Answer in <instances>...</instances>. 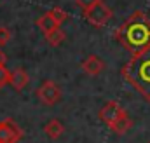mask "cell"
Listing matches in <instances>:
<instances>
[{
  "mask_svg": "<svg viewBox=\"0 0 150 143\" xmlns=\"http://www.w3.org/2000/svg\"><path fill=\"white\" fill-rule=\"evenodd\" d=\"M65 32L61 30V28H56V30H52V32H49V33H45V40H47V44L51 45V47H58L63 40H65Z\"/></svg>",
  "mask_w": 150,
  "mask_h": 143,
  "instance_id": "obj_12",
  "label": "cell"
},
{
  "mask_svg": "<svg viewBox=\"0 0 150 143\" xmlns=\"http://www.w3.org/2000/svg\"><path fill=\"white\" fill-rule=\"evenodd\" d=\"M37 26L42 30V33L45 35V33H49V32H52V30H56V28H59V25L49 16V12H45L44 16H40L37 19Z\"/></svg>",
  "mask_w": 150,
  "mask_h": 143,
  "instance_id": "obj_11",
  "label": "cell"
},
{
  "mask_svg": "<svg viewBox=\"0 0 150 143\" xmlns=\"http://www.w3.org/2000/svg\"><path fill=\"white\" fill-rule=\"evenodd\" d=\"M30 79H28V73L23 70V68H16L14 72H9V80L7 84H11L16 91H23L26 86H28Z\"/></svg>",
  "mask_w": 150,
  "mask_h": 143,
  "instance_id": "obj_8",
  "label": "cell"
},
{
  "mask_svg": "<svg viewBox=\"0 0 150 143\" xmlns=\"http://www.w3.org/2000/svg\"><path fill=\"white\" fill-rule=\"evenodd\" d=\"M23 138V129L16 124L14 119L0 120V143H19Z\"/></svg>",
  "mask_w": 150,
  "mask_h": 143,
  "instance_id": "obj_5",
  "label": "cell"
},
{
  "mask_svg": "<svg viewBox=\"0 0 150 143\" xmlns=\"http://www.w3.org/2000/svg\"><path fill=\"white\" fill-rule=\"evenodd\" d=\"M113 16V11L105 4V2H96L94 5H91L89 9L84 11V18L89 25H93L94 28H101L105 26Z\"/></svg>",
  "mask_w": 150,
  "mask_h": 143,
  "instance_id": "obj_3",
  "label": "cell"
},
{
  "mask_svg": "<svg viewBox=\"0 0 150 143\" xmlns=\"http://www.w3.org/2000/svg\"><path fill=\"white\" fill-rule=\"evenodd\" d=\"M75 2H77V5H80V7L86 11V9H89L91 5H94V4L100 2V0H75Z\"/></svg>",
  "mask_w": 150,
  "mask_h": 143,
  "instance_id": "obj_16",
  "label": "cell"
},
{
  "mask_svg": "<svg viewBox=\"0 0 150 143\" xmlns=\"http://www.w3.org/2000/svg\"><path fill=\"white\" fill-rule=\"evenodd\" d=\"M124 112H126V110H122V107H120L117 101H108V103H105L103 107L100 108L98 117H100V120H103L107 126H110L113 120H117Z\"/></svg>",
  "mask_w": 150,
  "mask_h": 143,
  "instance_id": "obj_6",
  "label": "cell"
},
{
  "mask_svg": "<svg viewBox=\"0 0 150 143\" xmlns=\"http://www.w3.org/2000/svg\"><path fill=\"white\" fill-rule=\"evenodd\" d=\"M9 80V70L5 68V65H0V89L7 84Z\"/></svg>",
  "mask_w": 150,
  "mask_h": 143,
  "instance_id": "obj_15",
  "label": "cell"
},
{
  "mask_svg": "<svg viewBox=\"0 0 150 143\" xmlns=\"http://www.w3.org/2000/svg\"><path fill=\"white\" fill-rule=\"evenodd\" d=\"M80 68L86 72L87 75H100L101 72L105 70V63H103L98 56L91 54V56H87V58L80 63Z\"/></svg>",
  "mask_w": 150,
  "mask_h": 143,
  "instance_id": "obj_7",
  "label": "cell"
},
{
  "mask_svg": "<svg viewBox=\"0 0 150 143\" xmlns=\"http://www.w3.org/2000/svg\"><path fill=\"white\" fill-rule=\"evenodd\" d=\"M11 37H12V33H11V30H9V28L0 26V47H2V45H5V44L11 40Z\"/></svg>",
  "mask_w": 150,
  "mask_h": 143,
  "instance_id": "obj_14",
  "label": "cell"
},
{
  "mask_svg": "<svg viewBox=\"0 0 150 143\" xmlns=\"http://www.w3.org/2000/svg\"><path fill=\"white\" fill-rule=\"evenodd\" d=\"M37 98L44 105L52 107L61 100V89L54 80H44L37 89Z\"/></svg>",
  "mask_w": 150,
  "mask_h": 143,
  "instance_id": "obj_4",
  "label": "cell"
},
{
  "mask_svg": "<svg viewBox=\"0 0 150 143\" xmlns=\"http://www.w3.org/2000/svg\"><path fill=\"white\" fill-rule=\"evenodd\" d=\"M122 77L145 101H150V47L131 56V59L122 67Z\"/></svg>",
  "mask_w": 150,
  "mask_h": 143,
  "instance_id": "obj_2",
  "label": "cell"
},
{
  "mask_svg": "<svg viewBox=\"0 0 150 143\" xmlns=\"http://www.w3.org/2000/svg\"><path fill=\"white\" fill-rule=\"evenodd\" d=\"M49 16H51L58 25H61V23H63V21H67V18H68L67 11H63L61 7H52V9L49 11Z\"/></svg>",
  "mask_w": 150,
  "mask_h": 143,
  "instance_id": "obj_13",
  "label": "cell"
},
{
  "mask_svg": "<svg viewBox=\"0 0 150 143\" xmlns=\"http://www.w3.org/2000/svg\"><path fill=\"white\" fill-rule=\"evenodd\" d=\"M131 126H133V120H131V117L124 112L117 120H113L108 127L112 129L115 135H126V133L129 131V127H131Z\"/></svg>",
  "mask_w": 150,
  "mask_h": 143,
  "instance_id": "obj_9",
  "label": "cell"
},
{
  "mask_svg": "<svg viewBox=\"0 0 150 143\" xmlns=\"http://www.w3.org/2000/svg\"><path fill=\"white\" fill-rule=\"evenodd\" d=\"M115 38L131 54H136V52L150 47V19H149V16L145 12H142V11H136L131 18H127L115 30Z\"/></svg>",
  "mask_w": 150,
  "mask_h": 143,
  "instance_id": "obj_1",
  "label": "cell"
},
{
  "mask_svg": "<svg viewBox=\"0 0 150 143\" xmlns=\"http://www.w3.org/2000/svg\"><path fill=\"white\" fill-rule=\"evenodd\" d=\"M5 63H7V54L0 49V65H5Z\"/></svg>",
  "mask_w": 150,
  "mask_h": 143,
  "instance_id": "obj_17",
  "label": "cell"
},
{
  "mask_svg": "<svg viewBox=\"0 0 150 143\" xmlns=\"http://www.w3.org/2000/svg\"><path fill=\"white\" fill-rule=\"evenodd\" d=\"M63 131H65V127H63L61 120H58V119H51V120H47V124L44 126V133H45L51 140H58V138L63 135Z\"/></svg>",
  "mask_w": 150,
  "mask_h": 143,
  "instance_id": "obj_10",
  "label": "cell"
}]
</instances>
